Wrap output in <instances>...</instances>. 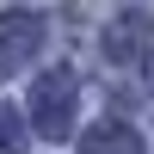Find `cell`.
<instances>
[{
	"label": "cell",
	"instance_id": "6da1fadb",
	"mask_svg": "<svg viewBox=\"0 0 154 154\" xmlns=\"http://www.w3.org/2000/svg\"><path fill=\"white\" fill-rule=\"evenodd\" d=\"M74 111H80V80H74L68 68H49L43 80L31 86V130L49 136V142H62V136L74 130Z\"/></svg>",
	"mask_w": 154,
	"mask_h": 154
},
{
	"label": "cell",
	"instance_id": "7a4b0ae2",
	"mask_svg": "<svg viewBox=\"0 0 154 154\" xmlns=\"http://www.w3.org/2000/svg\"><path fill=\"white\" fill-rule=\"evenodd\" d=\"M37 43H43V19L37 12H0V80L12 68H25L37 56Z\"/></svg>",
	"mask_w": 154,
	"mask_h": 154
},
{
	"label": "cell",
	"instance_id": "3957f363",
	"mask_svg": "<svg viewBox=\"0 0 154 154\" xmlns=\"http://www.w3.org/2000/svg\"><path fill=\"white\" fill-rule=\"evenodd\" d=\"M148 43H154V19L148 12H117L111 31H105V56L111 62H142Z\"/></svg>",
	"mask_w": 154,
	"mask_h": 154
},
{
	"label": "cell",
	"instance_id": "277c9868",
	"mask_svg": "<svg viewBox=\"0 0 154 154\" xmlns=\"http://www.w3.org/2000/svg\"><path fill=\"white\" fill-rule=\"evenodd\" d=\"M80 154H148V148H142V136L130 123H93L80 136Z\"/></svg>",
	"mask_w": 154,
	"mask_h": 154
},
{
	"label": "cell",
	"instance_id": "5b68a950",
	"mask_svg": "<svg viewBox=\"0 0 154 154\" xmlns=\"http://www.w3.org/2000/svg\"><path fill=\"white\" fill-rule=\"evenodd\" d=\"M0 154H25V117L12 105H0Z\"/></svg>",
	"mask_w": 154,
	"mask_h": 154
}]
</instances>
